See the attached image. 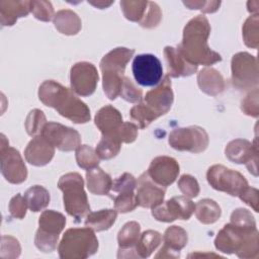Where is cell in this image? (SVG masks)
<instances>
[{
    "label": "cell",
    "instance_id": "603a6c76",
    "mask_svg": "<svg viewBox=\"0 0 259 259\" xmlns=\"http://www.w3.org/2000/svg\"><path fill=\"white\" fill-rule=\"evenodd\" d=\"M135 54V50L126 48H116L106 54L101 62V72H109L116 74H123L128 61Z\"/></svg>",
    "mask_w": 259,
    "mask_h": 259
},
{
    "label": "cell",
    "instance_id": "8fae6325",
    "mask_svg": "<svg viewBox=\"0 0 259 259\" xmlns=\"http://www.w3.org/2000/svg\"><path fill=\"white\" fill-rule=\"evenodd\" d=\"M133 74L138 84L151 87L159 84L163 77L160 60L152 54H141L135 57L132 65Z\"/></svg>",
    "mask_w": 259,
    "mask_h": 259
},
{
    "label": "cell",
    "instance_id": "5b68a950",
    "mask_svg": "<svg viewBox=\"0 0 259 259\" xmlns=\"http://www.w3.org/2000/svg\"><path fill=\"white\" fill-rule=\"evenodd\" d=\"M58 186L64 193V206L67 213L73 217L76 222L90 212V205L84 190V181L79 173L71 172L61 176Z\"/></svg>",
    "mask_w": 259,
    "mask_h": 259
},
{
    "label": "cell",
    "instance_id": "7402d4cb",
    "mask_svg": "<svg viewBox=\"0 0 259 259\" xmlns=\"http://www.w3.org/2000/svg\"><path fill=\"white\" fill-rule=\"evenodd\" d=\"M164 56L167 63V75L169 77L190 76L197 71V66L188 63L176 48L165 47Z\"/></svg>",
    "mask_w": 259,
    "mask_h": 259
},
{
    "label": "cell",
    "instance_id": "4dcf8cb0",
    "mask_svg": "<svg viewBox=\"0 0 259 259\" xmlns=\"http://www.w3.org/2000/svg\"><path fill=\"white\" fill-rule=\"evenodd\" d=\"M162 241V236L157 231L148 230L140 235L136 246V257L147 258L157 249Z\"/></svg>",
    "mask_w": 259,
    "mask_h": 259
},
{
    "label": "cell",
    "instance_id": "9a60e30c",
    "mask_svg": "<svg viewBox=\"0 0 259 259\" xmlns=\"http://www.w3.org/2000/svg\"><path fill=\"white\" fill-rule=\"evenodd\" d=\"M98 78L97 70L91 63L79 62L71 68V87L72 90L80 96L93 94L97 86Z\"/></svg>",
    "mask_w": 259,
    "mask_h": 259
},
{
    "label": "cell",
    "instance_id": "836d02e7",
    "mask_svg": "<svg viewBox=\"0 0 259 259\" xmlns=\"http://www.w3.org/2000/svg\"><path fill=\"white\" fill-rule=\"evenodd\" d=\"M149 1H120V7L126 19L135 22H141L145 17Z\"/></svg>",
    "mask_w": 259,
    "mask_h": 259
},
{
    "label": "cell",
    "instance_id": "ab89813d",
    "mask_svg": "<svg viewBox=\"0 0 259 259\" xmlns=\"http://www.w3.org/2000/svg\"><path fill=\"white\" fill-rule=\"evenodd\" d=\"M30 12L40 21H50L54 18V8L49 1H30Z\"/></svg>",
    "mask_w": 259,
    "mask_h": 259
},
{
    "label": "cell",
    "instance_id": "8d00e7d4",
    "mask_svg": "<svg viewBox=\"0 0 259 259\" xmlns=\"http://www.w3.org/2000/svg\"><path fill=\"white\" fill-rule=\"evenodd\" d=\"M46 124L47 119L41 110L32 109L29 111L25 120V130L29 136L36 137L41 135Z\"/></svg>",
    "mask_w": 259,
    "mask_h": 259
},
{
    "label": "cell",
    "instance_id": "d6a6232c",
    "mask_svg": "<svg viewBox=\"0 0 259 259\" xmlns=\"http://www.w3.org/2000/svg\"><path fill=\"white\" fill-rule=\"evenodd\" d=\"M120 147L121 143L116 138L111 135H102L95 152L99 159L109 160L118 154Z\"/></svg>",
    "mask_w": 259,
    "mask_h": 259
},
{
    "label": "cell",
    "instance_id": "d590c367",
    "mask_svg": "<svg viewBox=\"0 0 259 259\" xmlns=\"http://www.w3.org/2000/svg\"><path fill=\"white\" fill-rule=\"evenodd\" d=\"M258 14L249 16L243 25V38L247 47L257 49L259 44V32H258Z\"/></svg>",
    "mask_w": 259,
    "mask_h": 259
},
{
    "label": "cell",
    "instance_id": "30bf717a",
    "mask_svg": "<svg viewBox=\"0 0 259 259\" xmlns=\"http://www.w3.org/2000/svg\"><path fill=\"white\" fill-rule=\"evenodd\" d=\"M1 173L4 178L12 183L19 184L25 181L27 177V169L19 152L9 147V143L4 135H1Z\"/></svg>",
    "mask_w": 259,
    "mask_h": 259
},
{
    "label": "cell",
    "instance_id": "f35d334b",
    "mask_svg": "<svg viewBox=\"0 0 259 259\" xmlns=\"http://www.w3.org/2000/svg\"><path fill=\"white\" fill-rule=\"evenodd\" d=\"M138 206L134 190L118 192L114 197V209L121 213L134 210Z\"/></svg>",
    "mask_w": 259,
    "mask_h": 259
},
{
    "label": "cell",
    "instance_id": "6da1fadb",
    "mask_svg": "<svg viewBox=\"0 0 259 259\" xmlns=\"http://www.w3.org/2000/svg\"><path fill=\"white\" fill-rule=\"evenodd\" d=\"M209 33L210 25L207 18L197 15L185 25L182 41L176 49L188 63L195 66H210L221 62V55L210 50L207 45Z\"/></svg>",
    "mask_w": 259,
    "mask_h": 259
},
{
    "label": "cell",
    "instance_id": "e0dca14e",
    "mask_svg": "<svg viewBox=\"0 0 259 259\" xmlns=\"http://www.w3.org/2000/svg\"><path fill=\"white\" fill-rule=\"evenodd\" d=\"M173 99L171 80L166 75L155 89L146 93L143 102L159 117L170 110Z\"/></svg>",
    "mask_w": 259,
    "mask_h": 259
},
{
    "label": "cell",
    "instance_id": "d6986e66",
    "mask_svg": "<svg viewBox=\"0 0 259 259\" xmlns=\"http://www.w3.org/2000/svg\"><path fill=\"white\" fill-rule=\"evenodd\" d=\"M55 155V147L41 135L33 137L24 150L25 160L34 166H45Z\"/></svg>",
    "mask_w": 259,
    "mask_h": 259
},
{
    "label": "cell",
    "instance_id": "277c9868",
    "mask_svg": "<svg viewBox=\"0 0 259 259\" xmlns=\"http://www.w3.org/2000/svg\"><path fill=\"white\" fill-rule=\"evenodd\" d=\"M98 240L90 228H73L65 232L58 251L62 259H85L96 253Z\"/></svg>",
    "mask_w": 259,
    "mask_h": 259
},
{
    "label": "cell",
    "instance_id": "bcb514c9",
    "mask_svg": "<svg viewBox=\"0 0 259 259\" xmlns=\"http://www.w3.org/2000/svg\"><path fill=\"white\" fill-rule=\"evenodd\" d=\"M8 207H9V212H10L11 217L21 220L25 217L26 208L28 206L24 199V196H22L20 193H18L11 198Z\"/></svg>",
    "mask_w": 259,
    "mask_h": 259
},
{
    "label": "cell",
    "instance_id": "816d5d0a",
    "mask_svg": "<svg viewBox=\"0 0 259 259\" xmlns=\"http://www.w3.org/2000/svg\"><path fill=\"white\" fill-rule=\"evenodd\" d=\"M239 197L242 201H244L246 204L250 205L254 211H258V190L253 187L247 186L240 194Z\"/></svg>",
    "mask_w": 259,
    "mask_h": 259
},
{
    "label": "cell",
    "instance_id": "2e32d148",
    "mask_svg": "<svg viewBox=\"0 0 259 259\" xmlns=\"http://www.w3.org/2000/svg\"><path fill=\"white\" fill-rule=\"evenodd\" d=\"M147 174L156 184L166 188L176 180L179 174V165L174 158L159 156L152 160Z\"/></svg>",
    "mask_w": 259,
    "mask_h": 259
},
{
    "label": "cell",
    "instance_id": "c3c4849f",
    "mask_svg": "<svg viewBox=\"0 0 259 259\" xmlns=\"http://www.w3.org/2000/svg\"><path fill=\"white\" fill-rule=\"evenodd\" d=\"M231 223L243 227H256L251 212L245 208H237L231 214Z\"/></svg>",
    "mask_w": 259,
    "mask_h": 259
},
{
    "label": "cell",
    "instance_id": "7bdbcfd3",
    "mask_svg": "<svg viewBox=\"0 0 259 259\" xmlns=\"http://www.w3.org/2000/svg\"><path fill=\"white\" fill-rule=\"evenodd\" d=\"M178 188L188 198L196 197L199 193V185L197 180L188 174H184L178 180Z\"/></svg>",
    "mask_w": 259,
    "mask_h": 259
},
{
    "label": "cell",
    "instance_id": "f6af8a7d",
    "mask_svg": "<svg viewBox=\"0 0 259 259\" xmlns=\"http://www.w3.org/2000/svg\"><path fill=\"white\" fill-rule=\"evenodd\" d=\"M137 187L136 178L130 173H123L121 176L112 181L111 189L114 192H122V191H131L135 190Z\"/></svg>",
    "mask_w": 259,
    "mask_h": 259
},
{
    "label": "cell",
    "instance_id": "1f68e13d",
    "mask_svg": "<svg viewBox=\"0 0 259 259\" xmlns=\"http://www.w3.org/2000/svg\"><path fill=\"white\" fill-rule=\"evenodd\" d=\"M24 199L28 208L31 211L37 212L45 209L49 205L50 193L45 187L40 185H34L25 191Z\"/></svg>",
    "mask_w": 259,
    "mask_h": 259
},
{
    "label": "cell",
    "instance_id": "9c48e42d",
    "mask_svg": "<svg viewBox=\"0 0 259 259\" xmlns=\"http://www.w3.org/2000/svg\"><path fill=\"white\" fill-rule=\"evenodd\" d=\"M232 83L238 89H250L258 84V64L254 56L242 52L232 58Z\"/></svg>",
    "mask_w": 259,
    "mask_h": 259
},
{
    "label": "cell",
    "instance_id": "f1b7e54d",
    "mask_svg": "<svg viewBox=\"0 0 259 259\" xmlns=\"http://www.w3.org/2000/svg\"><path fill=\"white\" fill-rule=\"evenodd\" d=\"M116 217V209H101L94 212L90 211L86 215L85 226L95 232L105 231L114 224Z\"/></svg>",
    "mask_w": 259,
    "mask_h": 259
},
{
    "label": "cell",
    "instance_id": "83f0119b",
    "mask_svg": "<svg viewBox=\"0 0 259 259\" xmlns=\"http://www.w3.org/2000/svg\"><path fill=\"white\" fill-rule=\"evenodd\" d=\"M55 27L64 34L74 35L81 29V20L72 10L65 9L58 11L54 16Z\"/></svg>",
    "mask_w": 259,
    "mask_h": 259
},
{
    "label": "cell",
    "instance_id": "ac0fdd59",
    "mask_svg": "<svg viewBox=\"0 0 259 259\" xmlns=\"http://www.w3.org/2000/svg\"><path fill=\"white\" fill-rule=\"evenodd\" d=\"M165 197V188L156 184L147 174L143 173L137 181L136 199L138 205L154 208L161 204Z\"/></svg>",
    "mask_w": 259,
    "mask_h": 259
},
{
    "label": "cell",
    "instance_id": "7dc6e473",
    "mask_svg": "<svg viewBox=\"0 0 259 259\" xmlns=\"http://www.w3.org/2000/svg\"><path fill=\"white\" fill-rule=\"evenodd\" d=\"M241 109L245 114L257 117L259 114V105H258V90L255 88L254 91L249 93L246 98L242 101Z\"/></svg>",
    "mask_w": 259,
    "mask_h": 259
},
{
    "label": "cell",
    "instance_id": "7c38bea8",
    "mask_svg": "<svg viewBox=\"0 0 259 259\" xmlns=\"http://www.w3.org/2000/svg\"><path fill=\"white\" fill-rule=\"evenodd\" d=\"M195 204L186 196H175L152 208V215L159 222L170 223L177 219L189 220Z\"/></svg>",
    "mask_w": 259,
    "mask_h": 259
},
{
    "label": "cell",
    "instance_id": "74e56055",
    "mask_svg": "<svg viewBox=\"0 0 259 259\" xmlns=\"http://www.w3.org/2000/svg\"><path fill=\"white\" fill-rule=\"evenodd\" d=\"M130 113L132 119L137 121L140 128L147 127L152 121L158 118V116L144 102H140L132 107Z\"/></svg>",
    "mask_w": 259,
    "mask_h": 259
},
{
    "label": "cell",
    "instance_id": "3957f363",
    "mask_svg": "<svg viewBox=\"0 0 259 259\" xmlns=\"http://www.w3.org/2000/svg\"><path fill=\"white\" fill-rule=\"evenodd\" d=\"M214 246L223 253H236L240 258H257L259 256L258 231L256 227L227 224L218 233Z\"/></svg>",
    "mask_w": 259,
    "mask_h": 259
},
{
    "label": "cell",
    "instance_id": "5bb4252c",
    "mask_svg": "<svg viewBox=\"0 0 259 259\" xmlns=\"http://www.w3.org/2000/svg\"><path fill=\"white\" fill-rule=\"evenodd\" d=\"M225 153L230 161L237 164H246L250 173L255 176L258 175L257 139H255L254 145L247 140L236 139L227 145Z\"/></svg>",
    "mask_w": 259,
    "mask_h": 259
},
{
    "label": "cell",
    "instance_id": "52a82bcc",
    "mask_svg": "<svg viewBox=\"0 0 259 259\" xmlns=\"http://www.w3.org/2000/svg\"><path fill=\"white\" fill-rule=\"evenodd\" d=\"M206 179L213 189L226 192L232 196H239L248 186L246 178L241 173L223 165L209 167L206 172Z\"/></svg>",
    "mask_w": 259,
    "mask_h": 259
},
{
    "label": "cell",
    "instance_id": "cb8c5ba5",
    "mask_svg": "<svg viewBox=\"0 0 259 259\" xmlns=\"http://www.w3.org/2000/svg\"><path fill=\"white\" fill-rule=\"evenodd\" d=\"M30 1H0V22L3 26L13 25L19 17L30 12Z\"/></svg>",
    "mask_w": 259,
    "mask_h": 259
},
{
    "label": "cell",
    "instance_id": "f5cc1de1",
    "mask_svg": "<svg viewBox=\"0 0 259 259\" xmlns=\"http://www.w3.org/2000/svg\"><path fill=\"white\" fill-rule=\"evenodd\" d=\"M88 3H90L94 7H97L99 9H103V8H106V7L110 6L113 3V1H109V2H106V1H88Z\"/></svg>",
    "mask_w": 259,
    "mask_h": 259
},
{
    "label": "cell",
    "instance_id": "60d3db41",
    "mask_svg": "<svg viewBox=\"0 0 259 259\" xmlns=\"http://www.w3.org/2000/svg\"><path fill=\"white\" fill-rule=\"evenodd\" d=\"M108 135L113 136L120 143L130 144L133 143L138 137V125L130 121L122 122L115 132Z\"/></svg>",
    "mask_w": 259,
    "mask_h": 259
},
{
    "label": "cell",
    "instance_id": "ffe728a7",
    "mask_svg": "<svg viewBox=\"0 0 259 259\" xmlns=\"http://www.w3.org/2000/svg\"><path fill=\"white\" fill-rule=\"evenodd\" d=\"M162 240L164 242V245L155 257L177 258L179 257V251L187 244L188 237L184 229L178 226H172L166 229Z\"/></svg>",
    "mask_w": 259,
    "mask_h": 259
},
{
    "label": "cell",
    "instance_id": "ee69618b",
    "mask_svg": "<svg viewBox=\"0 0 259 259\" xmlns=\"http://www.w3.org/2000/svg\"><path fill=\"white\" fill-rule=\"evenodd\" d=\"M162 19V12L160 7L155 2H149L147 13L143 20L140 22V25L146 28L156 27Z\"/></svg>",
    "mask_w": 259,
    "mask_h": 259
},
{
    "label": "cell",
    "instance_id": "f907efd6",
    "mask_svg": "<svg viewBox=\"0 0 259 259\" xmlns=\"http://www.w3.org/2000/svg\"><path fill=\"white\" fill-rule=\"evenodd\" d=\"M183 4L189 9H199L204 13H212L219 9L221 1H183Z\"/></svg>",
    "mask_w": 259,
    "mask_h": 259
},
{
    "label": "cell",
    "instance_id": "4fadbf2b",
    "mask_svg": "<svg viewBox=\"0 0 259 259\" xmlns=\"http://www.w3.org/2000/svg\"><path fill=\"white\" fill-rule=\"evenodd\" d=\"M41 136L55 148L64 152L76 150L81 145V136L76 130L54 121L47 122Z\"/></svg>",
    "mask_w": 259,
    "mask_h": 259
},
{
    "label": "cell",
    "instance_id": "f546056e",
    "mask_svg": "<svg viewBox=\"0 0 259 259\" xmlns=\"http://www.w3.org/2000/svg\"><path fill=\"white\" fill-rule=\"evenodd\" d=\"M194 212L197 220L205 225L215 223L222 214L220 205L214 200L208 198L199 200L195 204Z\"/></svg>",
    "mask_w": 259,
    "mask_h": 259
},
{
    "label": "cell",
    "instance_id": "681fc988",
    "mask_svg": "<svg viewBox=\"0 0 259 259\" xmlns=\"http://www.w3.org/2000/svg\"><path fill=\"white\" fill-rule=\"evenodd\" d=\"M8 251V258L18 257L20 254V245L18 241L11 236H2V244H1V255Z\"/></svg>",
    "mask_w": 259,
    "mask_h": 259
},
{
    "label": "cell",
    "instance_id": "8992f818",
    "mask_svg": "<svg viewBox=\"0 0 259 259\" xmlns=\"http://www.w3.org/2000/svg\"><path fill=\"white\" fill-rule=\"evenodd\" d=\"M38 225L34 238L36 248L45 253L53 252L57 248L59 235L66 225V218L61 212L45 210L39 217Z\"/></svg>",
    "mask_w": 259,
    "mask_h": 259
},
{
    "label": "cell",
    "instance_id": "d4e9b609",
    "mask_svg": "<svg viewBox=\"0 0 259 259\" xmlns=\"http://www.w3.org/2000/svg\"><path fill=\"white\" fill-rule=\"evenodd\" d=\"M122 122L120 112L111 105H105L100 108L95 115V124L102 135L115 132Z\"/></svg>",
    "mask_w": 259,
    "mask_h": 259
},
{
    "label": "cell",
    "instance_id": "4316f807",
    "mask_svg": "<svg viewBox=\"0 0 259 259\" xmlns=\"http://www.w3.org/2000/svg\"><path fill=\"white\" fill-rule=\"evenodd\" d=\"M87 188L92 194L107 195L112 186L111 177L100 167L96 166L86 172Z\"/></svg>",
    "mask_w": 259,
    "mask_h": 259
},
{
    "label": "cell",
    "instance_id": "b9f144b4",
    "mask_svg": "<svg viewBox=\"0 0 259 259\" xmlns=\"http://www.w3.org/2000/svg\"><path fill=\"white\" fill-rule=\"evenodd\" d=\"M142 95H143L142 90L138 88L127 77L124 76L119 96H121V98H123L127 102L137 103L141 101Z\"/></svg>",
    "mask_w": 259,
    "mask_h": 259
},
{
    "label": "cell",
    "instance_id": "7a4b0ae2",
    "mask_svg": "<svg viewBox=\"0 0 259 259\" xmlns=\"http://www.w3.org/2000/svg\"><path fill=\"white\" fill-rule=\"evenodd\" d=\"M73 92L54 80H47L39 86L38 98L46 106L55 108L71 121L85 123L90 120V109Z\"/></svg>",
    "mask_w": 259,
    "mask_h": 259
},
{
    "label": "cell",
    "instance_id": "ba28073f",
    "mask_svg": "<svg viewBox=\"0 0 259 259\" xmlns=\"http://www.w3.org/2000/svg\"><path fill=\"white\" fill-rule=\"evenodd\" d=\"M168 142L177 151H187L197 154L207 148L208 135L204 128L197 125L179 127L170 133Z\"/></svg>",
    "mask_w": 259,
    "mask_h": 259
},
{
    "label": "cell",
    "instance_id": "44dd1931",
    "mask_svg": "<svg viewBox=\"0 0 259 259\" xmlns=\"http://www.w3.org/2000/svg\"><path fill=\"white\" fill-rule=\"evenodd\" d=\"M141 227L137 222L126 223L118 232V258L136 257V246L140 238Z\"/></svg>",
    "mask_w": 259,
    "mask_h": 259
},
{
    "label": "cell",
    "instance_id": "e575fe53",
    "mask_svg": "<svg viewBox=\"0 0 259 259\" xmlns=\"http://www.w3.org/2000/svg\"><path fill=\"white\" fill-rule=\"evenodd\" d=\"M76 161L80 168L88 170L98 166L99 157L90 146L80 145L76 149Z\"/></svg>",
    "mask_w": 259,
    "mask_h": 259
},
{
    "label": "cell",
    "instance_id": "484cf974",
    "mask_svg": "<svg viewBox=\"0 0 259 259\" xmlns=\"http://www.w3.org/2000/svg\"><path fill=\"white\" fill-rule=\"evenodd\" d=\"M197 83L201 91L215 96L225 89V80L223 76L213 68H204L197 75Z\"/></svg>",
    "mask_w": 259,
    "mask_h": 259
}]
</instances>
